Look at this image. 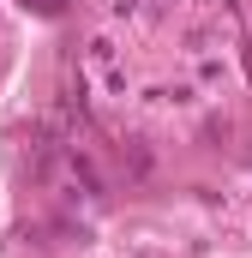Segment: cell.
<instances>
[{
  "mask_svg": "<svg viewBox=\"0 0 252 258\" xmlns=\"http://www.w3.org/2000/svg\"><path fill=\"white\" fill-rule=\"evenodd\" d=\"M84 72L102 84V96H114V102H126V60H120V48L108 42V36H96L90 48H84Z\"/></svg>",
  "mask_w": 252,
  "mask_h": 258,
  "instance_id": "obj_1",
  "label": "cell"
},
{
  "mask_svg": "<svg viewBox=\"0 0 252 258\" xmlns=\"http://www.w3.org/2000/svg\"><path fill=\"white\" fill-rule=\"evenodd\" d=\"M72 0H24V12H36V18H60Z\"/></svg>",
  "mask_w": 252,
  "mask_h": 258,
  "instance_id": "obj_2",
  "label": "cell"
}]
</instances>
